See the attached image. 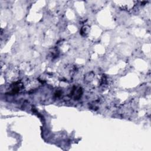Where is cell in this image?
Segmentation results:
<instances>
[{
	"label": "cell",
	"instance_id": "cell-1",
	"mask_svg": "<svg viewBox=\"0 0 151 151\" xmlns=\"http://www.w3.org/2000/svg\"><path fill=\"white\" fill-rule=\"evenodd\" d=\"M24 85L26 90L31 91L38 88L40 86V83L35 79H29L25 82Z\"/></svg>",
	"mask_w": 151,
	"mask_h": 151
},
{
	"label": "cell",
	"instance_id": "cell-2",
	"mask_svg": "<svg viewBox=\"0 0 151 151\" xmlns=\"http://www.w3.org/2000/svg\"><path fill=\"white\" fill-rule=\"evenodd\" d=\"M17 71L15 69L12 68L7 72L6 77L8 80H10V81H14L17 78Z\"/></svg>",
	"mask_w": 151,
	"mask_h": 151
}]
</instances>
